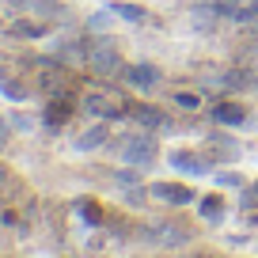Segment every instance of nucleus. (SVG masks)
Instances as JSON below:
<instances>
[{
	"label": "nucleus",
	"instance_id": "f257e3e1",
	"mask_svg": "<svg viewBox=\"0 0 258 258\" xmlns=\"http://www.w3.org/2000/svg\"><path fill=\"white\" fill-rule=\"evenodd\" d=\"M84 64H88L91 73H99V76H121V69H125V61H121L118 46H114L110 38L88 42V49H84Z\"/></svg>",
	"mask_w": 258,
	"mask_h": 258
},
{
	"label": "nucleus",
	"instance_id": "f03ea898",
	"mask_svg": "<svg viewBox=\"0 0 258 258\" xmlns=\"http://www.w3.org/2000/svg\"><path fill=\"white\" fill-rule=\"evenodd\" d=\"M118 152H121V163H129V167L141 171V167H148V163L156 160L160 145H156L152 133H129V137L118 145Z\"/></svg>",
	"mask_w": 258,
	"mask_h": 258
},
{
	"label": "nucleus",
	"instance_id": "7ed1b4c3",
	"mask_svg": "<svg viewBox=\"0 0 258 258\" xmlns=\"http://www.w3.org/2000/svg\"><path fill=\"white\" fill-rule=\"evenodd\" d=\"M141 239L156 243V247H178V243H190V228H178L171 220H148L141 228Z\"/></svg>",
	"mask_w": 258,
	"mask_h": 258
},
{
	"label": "nucleus",
	"instance_id": "20e7f679",
	"mask_svg": "<svg viewBox=\"0 0 258 258\" xmlns=\"http://www.w3.org/2000/svg\"><path fill=\"white\" fill-rule=\"evenodd\" d=\"M73 110H76V103H73V95H49V103H46V110H42V125L46 129H61L64 121L73 118Z\"/></svg>",
	"mask_w": 258,
	"mask_h": 258
},
{
	"label": "nucleus",
	"instance_id": "39448f33",
	"mask_svg": "<svg viewBox=\"0 0 258 258\" xmlns=\"http://www.w3.org/2000/svg\"><path fill=\"white\" fill-rule=\"evenodd\" d=\"M167 163L175 171H182V175H209L213 171V160H202L198 152H186V148H171Z\"/></svg>",
	"mask_w": 258,
	"mask_h": 258
},
{
	"label": "nucleus",
	"instance_id": "423d86ee",
	"mask_svg": "<svg viewBox=\"0 0 258 258\" xmlns=\"http://www.w3.org/2000/svg\"><path fill=\"white\" fill-rule=\"evenodd\" d=\"M121 80L129 84V88H137V91H148L160 84V69L156 64H125L121 69Z\"/></svg>",
	"mask_w": 258,
	"mask_h": 258
},
{
	"label": "nucleus",
	"instance_id": "0eeeda50",
	"mask_svg": "<svg viewBox=\"0 0 258 258\" xmlns=\"http://www.w3.org/2000/svg\"><path fill=\"white\" fill-rule=\"evenodd\" d=\"M148 194L160 198V202H167V205H190L194 202V190H190V186H182V182H152V186H148Z\"/></svg>",
	"mask_w": 258,
	"mask_h": 258
},
{
	"label": "nucleus",
	"instance_id": "6e6552de",
	"mask_svg": "<svg viewBox=\"0 0 258 258\" xmlns=\"http://www.w3.org/2000/svg\"><path fill=\"white\" fill-rule=\"evenodd\" d=\"M213 121H220V125H243L247 121V106L235 103V99H217L213 103Z\"/></svg>",
	"mask_w": 258,
	"mask_h": 258
},
{
	"label": "nucleus",
	"instance_id": "1a4fd4ad",
	"mask_svg": "<svg viewBox=\"0 0 258 258\" xmlns=\"http://www.w3.org/2000/svg\"><path fill=\"white\" fill-rule=\"evenodd\" d=\"M84 110L95 114V118H118V114H125V106H121V99H106V95H88L84 99Z\"/></svg>",
	"mask_w": 258,
	"mask_h": 258
},
{
	"label": "nucleus",
	"instance_id": "9d476101",
	"mask_svg": "<svg viewBox=\"0 0 258 258\" xmlns=\"http://www.w3.org/2000/svg\"><path fill=\"white\" fill-rule=\"evenodd\" d=\"M106 141H110V129H106V121H95V125H88L80 137H76V148H80V152H91V148H103Z\"/></svg>",
	"mask_w": 258,
	"mask_h": 258
},
{
	"label": "nucleus",
	"instance_id": "9b49d317",
	"mask_svg": "<svg viewBox=\"0 0 258 258\" xmlns=\"http://www.w3.org/2000/svg\"><path fill=\"white\" fill-rule=\"evenodd\" d=\"M23 8H27V16H38L42 23H53V19L64 16V4H61V0H27Z\"/></svg>",
	"mask_w": 258,
	"mask_h": 258
},
{
	"label": "nucleus",
	"instance_id": "f8f14e48",
	"mask_svg": "<svg viewBox=\"0 0 258 258\" xmlns=\"http://www.w3.org/2000/svg\"><path fill=\"white\" fill-rule=\"evenodd\" d=\"M198 213H202L209 224H220V220H224V198H220V194L202 198V202H198Z\"/></svg>",
	"mask_w": 258,
	"mask_h": 258
},
{
	"label": "nucleus",
	"instance_id": "ddd939ff",
	"mask_svg": "<svg viewBox=\"0 0 258 258\" xmlns=\"http://www.w3.org/2000/svg\"><path fill=\"white\" fill-rule=\"evenodd\" d=\"M8 31L16 34V38H42V34L49 31V23H42V19H16Z\"/></svg>",
	"mask_w": 258,
	"mask_h": 258
},
{
	"label": "nucleus",
	"instance_id": "4468645a",
	"mask_svg": "<svg viewBox=\"0 0 258 258\" xmlns=\"http://www.w3.org/2000/svg\"><path fill=\"white\" fill-rule=\"evenodd\" d=\"M0 91H4L12 103H27V95H31V88H27L23 80H16V76H4V73H0Z\"/></svg>",
	"mask_w": 258,
	"mask_h": 258
},
{
	"label": "nucleus",
	"instance_id": "2eb2a0df",
	"mask_svg": "<svg viewBox=\"0 0 258 258\" xmlns=\"http://www.w3.org/2000/svg\"><path fill=\"white\" fill-rule=\"evenodd\" d=\"M129 118H137L145 129H163L167 121H163L160 110H152V106H129Z\"/></svg>",
	"mask_w": 258,
	"mask_h": 258
},
{
	"label": "nucleus",
	"instance_id": "dca6fc26",
	"mask_svg": "<svg viewBox=\"0 0 258 258\" xmlns=\"http://www.w3.org/2000/svg\"><path fill=\"white\" fill-rule=\"evenodd\" d=\"M110 12L118 19H125V23H145L148 19V12L141 8V4H110Z\"/></svg>",
	"mask_w": 258,
	"mask_h": 258
},
{
	"label": "nucleus",
	"instance_id": "f3484780",
	"mask_svg": "<svg viewBox=\"0 0 258 258\" xmlns=\"http://www.w3.org/2000/svg\"><path fill=\"white\" fill-rule=\"evenodd\" d=\"M239 209L243 213H258V178L250 186H243V194H239Z\"/></svg>",
	"mask_w": 258,
	"mask_h": 258
},
{
	"label": "nucleus",
	"instance_id": "a211bd4d",
	"mask_svg": "<svg viewBox=\"0 0 258 258\" xmlns=\"http://www.w3.org/2000/svg\"><path fill=\"white\" fill-rule=\"evenodd\" d=\"M171 103L178 106V110H186V114H194L198 110V106H202V99L194 95V91H175V99H171Z\"/></svg>",
	"mask_w": 258,
	"mask_h": 258
},
{
	"label": "nucleus",
	"instance_id": "6ab92c4d",
	"mask_svg": "<svg viewBox=\"0 0 258 258\" xmlns=\"http://www.w3.org/2000/svg\"><path fill=\"white\" fill-rule=\"evenodd\" d=\"M80 217L88 220L91 228H99V224H103V209H99L95 202H80Z\"/></svg>",
	"mask_w": 258,
	"mask_h": 258
},
{
	"label": "nucleus",
	"instance_id": "aec40b11",
	"mask_svg": "<svg viewBox=\"0 0 258 258\" xmlns=\"http://www.w3.org/2000/svg\"><path fill=\"white\" fill-rule=\"evenodd\" d=\"M232 19H239V23H258V0H250V4H243V8L235 12Z\"/></svg>",
	"mask_w": 258,
	"mask_h": 258
},
{
	"label": "nucleus",
	"instance_id": "412c9836",
	"mask_svg": "<svg viewBox=\"0 0 258 258\" xmlns=\"http://www.w3.org/2000/svg\"><path fill=\"white\" fill-rule=\"evenodd\" d=\"M110 19H114V12L106 8V12H99V16H91L88 27H91V31H103V27H110Z\"/></svg>",
	"mask_w": 258,
	"mask_h": 258
},
{
	"label": "nucleus",
	"instance_id": "4be33fe9",
	"mask_svg": "<svg viewBox=\"0 0 258 258\" xmlns=\"http://www.w3.org/2000/svg\"><path fill=\"white\" fill-rule=\"evenodd\" d=\"M217 182H220V186H243V178L235 175V171H220V175H217Z\"/></svg>",
	"mask_w": 258,
	"mask_h": 258
},
{
	"label": "nucleus",
	"instance_id": "5701e85b",
	"mask_svg": "<svg viewBox=\"0 0 258 258\" xmlns=\"http://www.w3.org/2000/svg\"><path fill=\"white\" fill-rule=\"evenodd\" d=\"M12 125H16V129H31V125H34V121H31V118H27V114H12Z\"/></svg>",
	"mask_w": 258,
	"mask_h": 258
},
{
	"label": "nucleus",
	"instance_id": "b1692460",
	"mask_svg": "<svg viewBox=\"0 0 258 258\" xmlns=\"http://www.w3.org/2000/svg\"><path fill=\"white\" fill-rule=\"evenodd\" d=\"M8 133H12V121H8V118H0V148L8 145Z\"/></svg>",
	"mask_w": 258,
	"mask_h": 258
},
{
	"label": "nucleus",
	"instance_id": "393cba45",
	"mask_svg": "<svg viewBox=\"0 0 258 258\" xmlns=\"http://www.w3.org/2000/svg\"><path fill=\"white\" fill-rule=\"evenodd\" d=\"M12 4H19V8H23V4H27V0H12Z\"/></svg>",
	"mask_w": 258,
	"mask_h": 258
}]
</instances>
